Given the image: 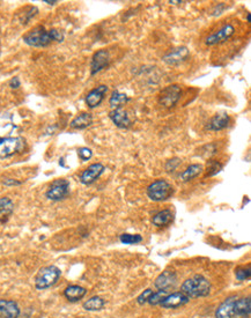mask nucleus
<instances>
[{"instance_id":"nucleus-14","label":"nucleus","mask_w":251,"mask_h":318,"mask_svg":"<svg viewBox=\"0 0 251 318\" xmlns=\"http://www.w3.org/2000/svg\"><path fill=\"white\" fill-rule=\"evenodd\" d=\"M189 54L190 53H189L188 47L180 46L167 53L166 56L163 57V61H165L166 64L172 65V66H176V65H180L181 63L187 60L189 58Z\"/></svg>"},{"instance_id":"nucleus-15","label":"nucleus","mask_w":251,"mask_h":318,"mask_svg":"<svg viewBox=\"0 0 251 318\" xmlns=\"http://www.w3.org/2000/svg\"><path fill=\"white\" fill-rule=\"evenodd\" d=\"M16 130V125L13 122L12 115L2 112L0 114V141L10 138L12 133Z\"/></svg>"},{"instance_id":"nucleus-33","label":"nucleus","mask_w":251,"mask_h":318,"mask_svg":"<svg viewBox=\"0 0 251 318\" xmlns=\"http://www.w3.org/2000/svg\"><path fill=\"white\" fill-rule=\"evenodd\" d=\"M221 169H223V164L218 162V161H211L210 166H207V170H210V176L218 174Z\"/></svg>"},{"instance_id":"nucleus-36","label":"nucleus","mask_w":251,"mask_h":318,"mask_svg":"<svg viewBox=\"0 0 251 318\" xmlns=\"http://www.w3.org/2000/svg\"><path fill=\"white\" fill-rule=\"evenodd\" d=\"M3 184L10 186V185H20L21 183L17 182V181H14V180H9V178H6V180L3 181Z\"/></svg>"},{"instance_id":"nucleus-31","label":"nucleus","mask_w":251,"mask_h":318,"mask_svg":"<svg viewBox=\"0 0 251 318\" xmlns=\"http://www.w3.org/2000/svg\"><path fill=\"white\" fill-rule=\"evenodd\" d=\"M152 294H153V290H151V288H148V290L144 291L143 293H141V294L137 298V302H138V305L144 306L145 303H147V302H148V300H150V298H151V295H152Z\"/></svg>"},{"instance_id":"nucleus-1","label":"nucleus","mask_w":251,"mask_h":318,"mask_svg":"<svg viewBox=\"0 0 251 318\" xmlns=\"http://www.w3.org/2000/svg\"><path fill=\"white\" fill-rule=\"evenodd\" d=\"M64 35L63 32L57 30V29H51V30H45L43 27H36L23 36V41L25 44L42 47L49 45L51 42H63Z\"/></svg>"},{"instance_id":"nucleus-34","label":"nucleus","mask_w":251,"mask_h":318,"mask_svg":"<svg viewBox=\"0 0 251 318\" xmlns=\"http://www.w3.org/2000/svg\"><path fill=\"white\" fill-rule=\"evenodd\" d=\"M180 164H181V160L177 159V158L167 161L166 170L167 171H174L178 166H180Z\"/></svg>"},{"instance_id":"nucleus-12","label":"nucleus","mask_w":251,"mask_h":318,"mask_svg":"<svg viewBox=\"0 0 251 318\" xmlns=\"http://www.w3.org/2000/svg\"><path fill=\"white\" fill-rule=\"evenodd\" d=\"M105 167L102 163H94L82 171L80 175V182L85 185H89L95 182L104 173Z\"/></svg>"},{"instance_id":"nucleus-20","label":"nucleus","mask_w":251,"mask_h":318,"mask_svg":"<svg viewBox=\"0 0 251 318\" xmlns=\"http://www.w3.org/2000/svg\"><path fill=\"white\" fill-rule=\"evenodd\" d=\"M87 294V290L78 285H71L65 288L64 295L70 302H78L80 300L83 299Z\"/></svg>"},{"instance_id":"nucleus-21","label":"nucleus","mask_w":251,"mask_h":318,"mask_svg":"<svg viewBox=\"0 0 251 318\" xmlns=\"http://www.w3.org/2000/svg\"><path fill=\"white\" fill-rule=\"evenodd\" d=\"M229 116L227 114H217L214 117L211 118V120L207 124V129L210 131H221L226 129L229 124Z\"/></svg>"},{"instance_id":"nucleus-19","label":"nucleus","mask_w":251,"mask_h":318,"mask_svg":"<svg viewBox=\"0 0 251 318\" xmlns=\"http://www.w3.org/2000/svg\"><path fill=\"white\" fill-rule=\"evenodd\" d=\"M174 221V213L170 210H162L159 213H156L152 219V224L155 227L162 228L172 224Z\"/></svg>"},{"instance_id":"nucleus-2","label":"nucleus","mask_w":251,"mask_h":318,"mask_svg":"<svg viewBox=\"0 0 251 318\" xmlns=\"http://www.w3.org/2000/svg\"><path fill=\"white\" fill-rule=\"evenodd\" d=\"M181 292L187 295L189 299L205 298L211 293V283L205 277L201 276V274H196L182 284Z\"/></svg>"},{"instance_id":"nucleus-28","label":"nucleus","mask_w":251,"mask_h":318,"mask_svg":"<svg viewBox=\"0 0 251 318\" xmlns=\"http://www.w3.org/2000/svg\"><path fill=\"white\" fill-rule=\"evenodd\" d=\"M119 241L123 244H129V246H133V244H139L143 242V236L139 234H122L119 236Z\"/></svg>"},{"instance_id":"nucleus-3","label":"nucleus","mask_w":251,"mask_h":318,"mask_svg":"<svg viewBox=\"0 0 251 318\" xmlns=\"http://www.w3.org/2000/svg\"><path fill=\"white\" fill-rule=\"evenodd\" d=\"M60 276H61V271L57 268V266L50 265V266H45V268H42L38 271V273L36 274L35 287L41 291L46 290V288H50L51 286H53L58 280H59Z\"/></svg>"},{"instance_id":"nucleus-27","label":"nucleus","mask_w":251,"mask_h":318,"mask_svg":"<svg viewBox=\"0 0 251 318\" xmlns=\"http://www.w3.org/2000/svg\"><path fill=\"white\" fill-rule=\"evenodd\" d=\"M129 101H130V98L127 97V95L119 93V91L116 90V91H114V93H112V95L110 96L109 104H110L114 109L122 108L123 105L126 104Z\"/></svg>"},{"instance_id":"nucleus-17","label":"nucleus","mask_w":251,"mask_h":318,"mask_svg":"<svg viewBox=\"0 0 251 318\" xmlns=\"http://www.w3.org/2000/svg\"><path fill=\"white\" fill-rule=\"evenodd\" d=\"M108 91V87L105 85H101L93 90H90L88 95L86 96V103L89 108H96L97 105L101 104V102L103 101Z\"/></svg>"},{"instance_id":"nucleus-23","label":"nucleus","mask_w":251,"mask_h":318,"mask_svg":"<svg viewBox=\"0 0 251 318\" xmlns=\"http://www.w3.org/2000/svg\"><path fill=\"white\" fill-rule=\"evenodd\" d=\"M14 211V204L7 197L0 198V222H6Z\"/></svg>"},{"instance_id":"nucleus-9","label":"nucleus","mask_w":251,"mask_h":318,"mask_svg":"<svg viewBox=\"0 0 251 318\" xmlns=\"http://www.w3.org/2000/svg\"><path fill=\"white\" fill-rule=\"evenodd\" d=\"M110 63V54L107 50L101 49L96 51L92 57V63H90V74L94 75L96 73L101 72L102 69L109 66Z\"/></svg>"},{"instance_id":"nucleus-32","label":"nucleus","mask_w":251,"mask_h":318,"mask_svg":"<svg viewBox=\"0 0 251 318\" xmlns=\"http://www.w3.org/2000/svg\"><path fill=\"white\" fill-rule=\"evenodd\" d=\"M78 155L82 161H88V160L92 159L93 152H92V149H89L88 147H81V148L78 149Z\"/></svg>"},{"instance_id":"nucleus-30","label":"nucleus","mask_w":251,"mask_h":318,"mask_svg":"<svg viewBox=\"0 0 251 318\" xmlns=\"http://www.w3.org/2000/svg\"><path fill=\"white\" fill-rule=\"evenodd\" d=\"M235 277L240 281H246L250 279V265L239 266L235 269Z\"/></svg>"},{"instance_id":"nucleus-38","label":"nucleus","mask_w":251,"mask_h":318,"mask_svg":"<svg viewBox=\"0 0 251 318\" xmlns=\"http://www.w3.org/2000/svg\"><path fill=\"white\" fill-rule=\"evenodd\" d=\"M247 21H248V22H250V13L247 14Z\"/></svg>"},{"instance_id":"nucleus-8","label":"nucleus","mask_w":251,"mask_h":318,"mask_svg":"<svg viewBox=\"0 0 251 318\" xmlns=\"http://www.w3.org/2000/svg\"><path fill=\"white\" fill-rule=\"evenodd\" d=\"M234 34H235L234 25L231 24V23L225 24L217 32H213L212 35H210L209 37H207L206 44L210 45V46L220 44V43L226 42L227 39L231 38Z\"/></svg>"},{"instance_id":"nucleus-6","label":"nucleus","mask_w":251,"mask_h":318,"mask_svg":"<svg viewBox=\"0 0 251 318\" xmlns=\"http://www.w3.org/2000/svg\"><path fill=\"white\" fill-rule=\"evenodd\" d=\"M68 192H70V182L67 180H56L50 185L45 196L50 200L58 202V200L66 198Z\"/></svg>"},{"instance_id":"nucleus-11","label":"nucleus","mask_w":251,"mask_h":318,"mask_svg":"<svg viewBox=\"0 0 251 318\" xmlns=\"http://www.w3.org/2000/svg\"><path fill=\"white\" fill-rule=\"evenodd\" d=\"M177 284V276L174 271H163L160 276L156 278L154 281L155 288H158L159 291H166L169 292L176 286Z\"/></svg>"},{"instance_id":"nucleus-5","label":"nucleus","mask_w":251,"mask_h":318,"mask_svg":"<svg viewBox=\"0 0 251 318\" xmlns=\"http://www.w3.org/2000/svg\"><path fill=\"white\" fill-rule=\"evenodd\" d=\"M24 149V140L21 137H10L0 141V159L9 158Z\"/></svg>"},{"instance_id":"nucleus-10","label":"nucleus","mask_w":251,"mask_h":318,"mask_svg":"<svg viewBox=\"0 0 251 318\" xmlns=\"http://www.w3.org/2000/svg\"><path fill=\"white\" fill-rule=\"evenodd\" d=\"M190 302V299L182 292H174L166 296L160 306L165 309H177Z\"/></svg>"},{"instance_id":"nucleus-25","label":"nucleus","mask_w":251,"mask_h":318,"mask_svg":"<svg viewBox=\"0 0 251 318\" xmlns=\"http://www.w3.org/2000/svg\"><path fill=\"white\" fill-rule=\"evenodd\" d=\"M203 166L202 164L195 163V164H190L187 169H185L183 173L181 175V178L183 182H189L191 180H194L197 176H199L203 173Z\"/></svg>"},{"instance_id":"nucleus-4","label":"nucleus","mask_w":251,"mask_h":318,"mask_svg":"<svg viewBox=\"0 0 251 318\" xmlns=\"http://www.w3.org/2000/svg\"><path fill=\"white\" fill-rule=\"evenodd\" d=\"M173 195V185L166 180H156L147 188V196L153 202H165V200L172 198Z\"/></svg>"},{"instance_id":"nucleus-37","label":"nucleus","mask_w":251,"mask_h":318,"mask_svg":"<svg viewBox=\"0 0 251 318\" xmlns=\"http://www.w3.org/2000/svg\"><path fill=\"white\" fill-rule=\"evenodd\" d=\"M44 2L49 3V5H54V3H57L56 0H54V1H49V0H44Z\"/></svg>"},{"instance_id":"nucleus-18","label":"nucleus","mask_w":251,"mask_h":318,"mask_svg":"<svg viewBox=\"0 0 251 318\" xmlns=\"http://www.w3.org/2000/svg\"><path fill=\"white\" fill-rule=\"evenodd\" d=\"M109 117L119 129H127L131 125L130 117L125 110H123V108H116L114 110H111Z\"/></svg>"},{"instance_id":"nucleus-7","label":"nucleus","mask_w":251,"mask_h":318,"mask_svg":"<svg viewBox=\"0 0 251 318\" xmlns=\"http://www.w3.org/2000/svg\"><path fill=\"white\" fill-rule=\"evenodd\" d=\"M181 87L177 85L167 86L165 89L161 90L159 96V102L166 108H174L181 98Z\"/></svg>"},{"instance_id":"nucleus-26","label":"nucleus","mask_w":251,"mask_h":318,"mask_svg":"<svg viewBox=\"0 0 251 318\" xmlns=\"http://www.w3.org/2000/svg\"><path fill=\"white\" fill-rule=\"evenodd\" d=\"M105 306V301L100 296H93L87 300V301L83 303L82 307L83 309L87 310V312H99V310H102L104 308Z\"/></svg>"},{"instance_id":"nucleus-16","label":"nucleus","mask_w":251,"mask_h":318,"mask_svg":"<svg viewBox=\"0 0 251 318\" xmlns=\"http://www.w3.org/2000/svg\"><path fill=\"white\" fill-rule=\"evenodd\" d=\"M20 308L12 300H0V318H19Z\"/></svg>"},{"instance_id":"nucleus-29","label":"nucleus","mask_w":251,"mask_h":318,"mask_svg":"<svg viewBox=\"0 0 251 318\" xmlns=\"http://www.w3.org/2000/svg\"><path fill=\"white\" fill-rule=\"evenodd\" d=\"M168 294H169V292H166V291L153 292V294L151 295V298H150V300H148L147 303H150L151 306H158L163 301V300H165V298Z\"/></svg>"},{"instance_id":"nucleus-13","label":"nucleus","mask_w":251,"mask_h":318,"mask_svg":"<svg viewBox=\"0 0 251 318\" xmlns=\"http://www.w3.org/2000/svg\"><path fill=\"white\" fill-rule=\"evenodd\" d=\"M239 296H229L216 310V318H235V303Z\"/></svg>"},{"instance_id":"nucleus-22","label":"nucleus","mask_w":251,"mask_h":318,"mask_svg":"<svg viewBox=\"0 0 251 318\" xmlns=\"http://www.w3.org/2000/svg\"><path fill=\"white\" fill-rule=\"evenodd\" d=\"M251 313L250 298H238L235 303V317H249Z\"/></svg>"},{"instance_id":"nucleus-24","label":"nucleus","mask_w":251,"mask_h":318,"mask_svg":"<svg viewBox=\"0 0 251 318\" xmlns=\"http://www.w3.org/2000/svg\"><path fill=\"white\" fill-rule=\"evenodd\" d=\"M93 123V116L88 114V112H83V114H80L79 116H76L75 118L71 122V127L75 130H83L86 127H88L92 125Z\"/></svg>"},{"instance_id":"nucleus-35","label":"nucleus","mask_w":251,"mask_h":318,"mask_svg":"<svg viewBox=\"0 0 251 318\" xmlns=\"http://www.w3.org/2000/svg\"><path fill=\"white\" fill-rule=\"evenodd\" d=\"M9 86H10V88H13V89H16V88H19V87L21 86V82H20V79L17 78V76H14V78L10 80L9 81Z\"/></svg>"}]
</instances>
